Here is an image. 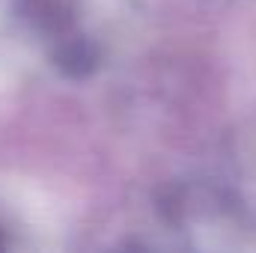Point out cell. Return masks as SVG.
Masks as SVG:
<instances>
[{"label": "cell", "mask_w": 256, "mask_h": 253, "mask_svg": "<svg viewBox=\"0 0 256 253\" xmlns=\"http://www.w3.org/2000/svg\"><path fill=\"white\" fill-rule=\"evenodd\" d=\"M51 60L68 78H86L98 66V48L90 36L74 30L63 39L51 42Z\"/></svg>", "instance_id": "7a4b0ae2"}, {"label": "cell", "mask_w": 256, "mask_h": 253, "mask_svg": "<svg viewBox=\"0 0 256 253\" xmlns=\"http://www.w3.org/2000/svg\"><path fill=\"white\" fill-rule=\"evenodd\" d=\"M74 12L78 0H21V15L48 42L74 33Z\"/></svg>", "instance_id": "6da1fadb"}, {"label": "cell", "mask_w": 256, "mask_h": 253, "mask_svg": "<svg viewBox=\"0 0 256 253\" xmlns=\"http://www.w3.org/2000/svg\"><path fill=\"white\" fill-rule=\"evenodd\" d=\"M6 244H9V238H6V230H3V226H0V250H3V248H6Z\"/></svg>", "instance_id": "3957f363"}]
</instances>
